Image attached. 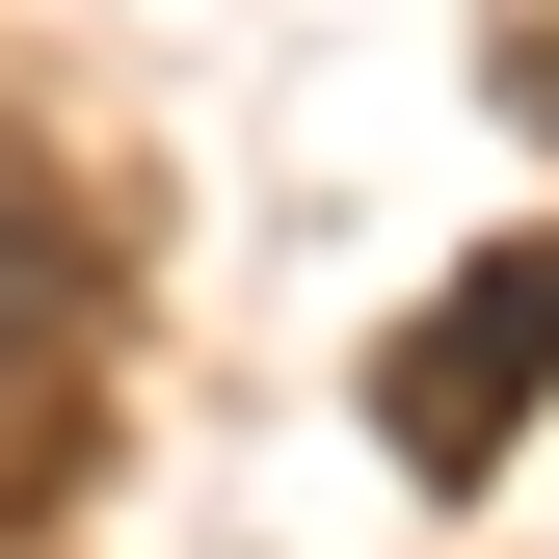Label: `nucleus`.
<instances>
[{"label": "nucleus", "instance_id": "1", "mask_svg": "<svg viewBox=\"0 0 559 559\" xmlns=\"http://www.w3.org/2000/svg\"><path fill=\"white\" fill-rule=\"evenodd\" d=\"M559 400V240H479L427 320H400V373H373V427H400V479H479Z\"/></svg>", "mask_w": 559, "mask_h": 559}, {"label": "nucleus", "instance_id": "2", "mask_svg": "<svg viewBox=\"0 0 559 559\" xmlns=\"http://www.w3.org/2000/svg\"><path fill=\"white\" fill-rule=\"evenodd\" d=\"M53 346H107V240L53 214V160L0 133V373H53Z\"/></svg>", "mask_w": 559, "mask_h": 559}]
</instances>
